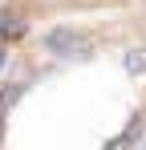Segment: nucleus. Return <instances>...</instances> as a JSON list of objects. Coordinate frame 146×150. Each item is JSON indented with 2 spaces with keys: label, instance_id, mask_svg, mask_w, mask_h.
Wrapping results in <instances>:
<instances>
[{
  "label": "nucleus",
  "instance_id": "f257e3e1",
  "mask_svg": "<svg viewBox=\"0 0 146 150\" xmlns=\"http://www.w3.org/2000/svg\"><path fill=\"white\" fill-rule=\"evenodd\" d=\"M0 146H146V16L77 12L4 37Z\"/></svg>",
  "mask_w": 146,
  "mask_h": 150
},
{
  "label": "nucleus",
  "instance_id": "f03ea898",
  "mask_svg": "<svg viewBox=\"0 0 146 150\" xmlns=\"http://www.w3.org/2000/svg\"><path fill=\"white\" fill-rule=\"evenodd\" d=\"M77 12H138L146 16V0H0V41L28 25Z\"/></svg>",
  "mask_w": 146,
  "mask_h": 150
}]
</instances>
